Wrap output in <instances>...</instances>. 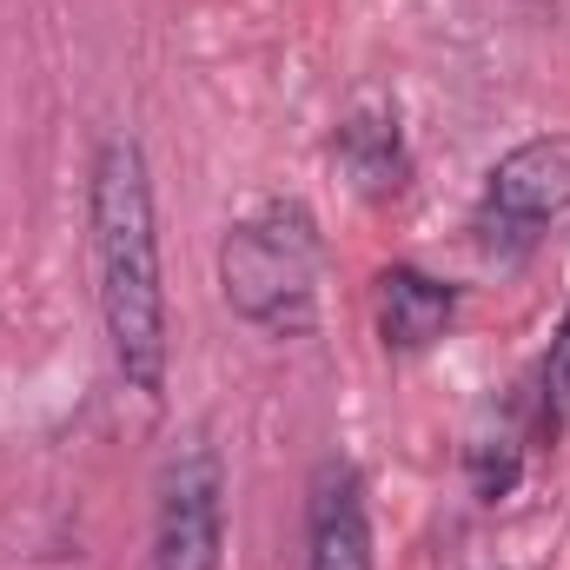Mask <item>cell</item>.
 I'll return each instance as SVG.
<instances>
[{
	"instance_id": "6da1fadb",
	"label": "cell",
	"mask_w": 570,
	"mask_h": 570,
	"mask_svg": "<svg viewBox=\"0 0 570 570\" xmlns=\"http://www.w3.org/2000/svg\"><path fill=\"white\" fill-rule=\"evenodd\" d=\"M94 266H100V318L120 379L159 399L166 392V285H159V226H153V173L134 134H114L94 153L87 179Z\"/></svg>"
},
{
	"instance_id": "7a4b0ae2",
	"label": "cell",
	"mask_w": 570,
	"mask_h": 570,
	"mask_svg": "<svg viewBox=\"0 0 570 570\" xmlns=\"http://www.w3.org/2000/svg\"><path fill=\"white\" fill-rule=\"evenodd\" d=\"M219 292L226 305L273 332L305 338L318 318V226L298 199H273L253 219H239L219 246Z\"/></svg>"
},
{
	"instance_id": "3957f363",
	"label": "cell",
	"mask_w": 570,
	"mask_h": 570,
	"mask_svg": "<svg viewBox=\"0 0 570 570\" xmlns=\"http://www.w3.org/2000/svg\"><path fill=\"white\" fill-rule=\"evenodd\" d=\"M219 551H226V464H219V444L193 431L159 464L146 570H219Z\"/></svg>"
},
{
	"instance_id": "277c9868",
	"label": "cell",
	"mask_w": 570,
	"mask_h": 570,
	"mask_svg": "<svg viewBox=\"0 0 570 570\" xmlns=\"http://www.w3.org/2000/svg\"><path fill=\"white\" fill-rule=\"evenodd\" d=\"M570 213V134H538V140L511 146L491 173H484V206H478V233L484 246H511L531 253L538 233Z\"/></svg>"
},
{
	"instance_id": "5b68a950",
	"label": "cell",
	"mask_w": 570,
	"mask_h": 570,
	"mask_svg": "<svg viewBox=\"0 0 570 570\" xmlns=\"http://www.w3.org/2000/svg\"><path fill=\"white\" fill-rule=\"evenodd\" d=\"M305 570H379L372 564V518L365 478L345 458H325L305 491Z\"/></svg>"
},
{
	"instance_id": "8992f818",
	"label": "cell",
	"mask_w": 570,
	"mask_h": 570,
	"mask_svg": "<svg viewBox=\"0 0 570 570\" xmlns=\"http://www.w3.org/2000/svg\"><path fill=\"white\" fill-rule=\"evenodd\" d=\"M458 318V292L431 279L419 266H392L379 273V338L385 352H425L444 338V325Z\"/></svg>"
},
{
	"instance_id": "52a82bcc",
	"label": "cell",
	"mask_w": 570,
	"mask_h": 570,
	"mask_svg": "<svg viewBox=\"0 0 570 570\" xmlns=\"http://www.w3.org/2000/svg\"><path fill=\"white\" fill-rule=\"evenodd\" d=\"M338 166L352 173V186L358 193H372V199H392L399 186H405V140H399V120H385V114H358V120H345L338 127Z\"/></svg>"
},
{
	"instance_id": "ba28073f",
	"label": "cell",
	"mask_w": 570,
	"mask_h": 570,
	"mask_svg": "<svg viewBox=\"0 0 570 570\" xmlns=\"http://www.w3.org/2000/svg\"><path fill=\"white\" fill-rule=\"evenodd\" d=\"M570 425V312L544 352V431H564Z\"/></svg>"
}]
</instances>
